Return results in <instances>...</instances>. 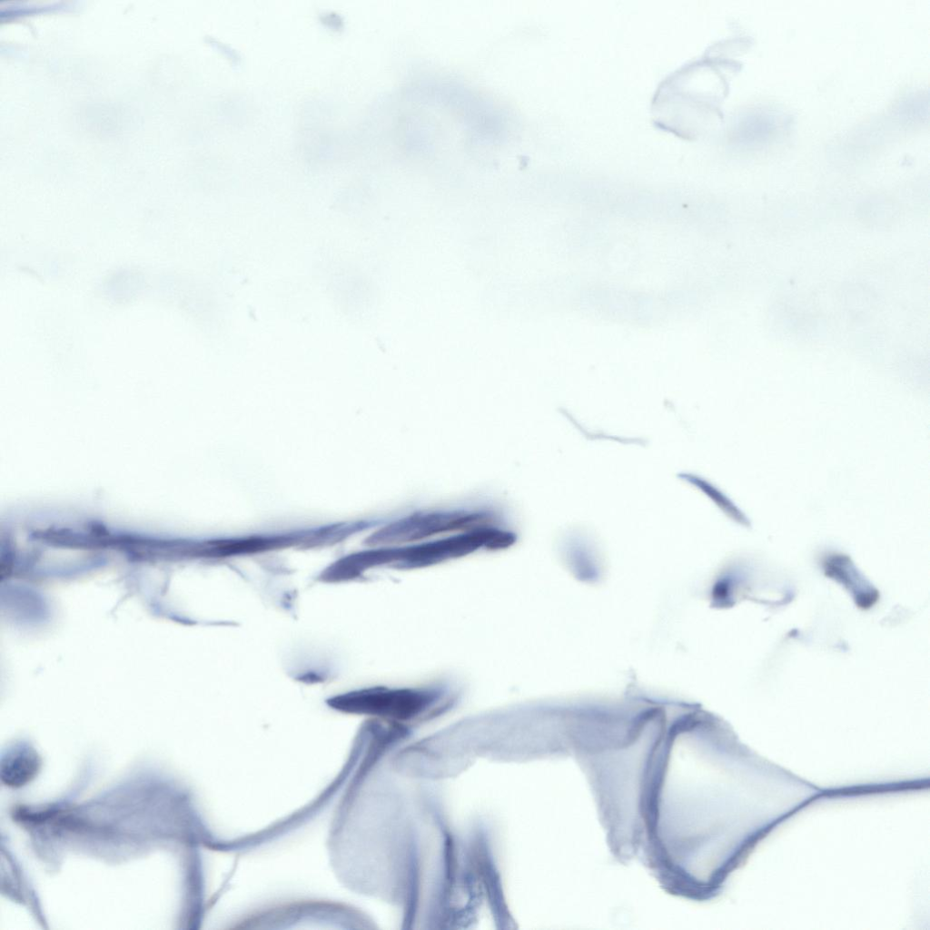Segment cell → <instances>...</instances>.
Segmentation results:
<instances>
[{"instance_id":"cell-1","label":"cell","mask_w":930,"mask_h":930,"mask_svg":"<svg viewBox=\"0 0 930 930\" xmlns=\"http://www.w3.org/2000/svg\"><path fill=\"white\" fill-rule=\"evenodd\" d=\"M718 62L708 54L666 78L657 89L655 123L684 138L702 135L717 117Z\"/></svg>"},{"instance_id":"cell-3","label":"cell","mask_w":930,"mask_h":930,"mask_svg":"<svg viewBox=\"0 0 930 930\" xmlns=\"http://www.w3.org/2000/svg\"><path fill=\"white\" fill-rule=\"evenodd\" d=\"M40 767L41 759L35 751L25 749L12 753L2 760V782L12 787L25 786L35 777Z\"/></svg>"},{"instance_id":"cell-2","label":"cell","mask_w":930,"mask_h":930,"mask_svg":"<svg viewBox=\"0 0 930 930\" xmlns=\"http://www.w3.org/2000/svg\"><path fill=\"white\" fill-rule=\"evenodd\" d=\"M483 522L482 516L462 513L415 515L391 523L369 539L371 544L402 543L454 529H470Z\"/></svg>"}]
</instances>
